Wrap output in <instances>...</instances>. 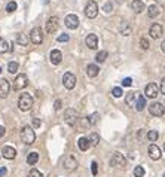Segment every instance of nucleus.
<instances>
[{
  "instance_id": "obj_1",
  "label": "nucleus",
  "mask_w": 165,
  "mask_h": 177,
  "mask_svg": "<svg viewBox=\"0 0 165 177\" xmlns=\"http://www.w3.org/2000/svg\"><path fill=\"white\" fill-rule=\"evenodd\" d=\"M33 103H34V100H33V97H31L28 93L21 94L20 98H18V107H20V110H23V112H28V110L33 107Z\"/></svg>"
},
{
  "instance_id": "obj_2",
  "label": "nucleus",
  "mask_w": 165,
  "mask_h": 177,
  "mask_svg": "<svg viewBox=\"0 0 165 177\" xmlns=\"http://www.w3.org/2000/svg\"><path fill=\"white\" fill-rule=\"evenodd\" d=\"M21 140H23L24 144H33L34 143L36 134H34V130L30 125H24L21 128Z\"/></svg>"
},
{
  "instance_id": "obj_3",
  "label": "nucleus",
  "mask_w": 165,
  "mask_h": 177,
  "mask_svg": "<svg viewBox=\"0 0 165 177\" xmlns=\"http://www.w3.org/2000/svg\"><path fill=\"white\" fill-rule=\"evenodd\" d=\"M77 119H79V113H77L76 109H67V110L64 112V122H66L67 125L74 127L76 122H77Z\"/></svg>"
},
{
  "instance_id": "obj_4",
  "label": "nucleus",
  "mask_w": 165,
  "mask_h": 177,
  "mask_svg": "<svg viewBox=\"0 0 165 177\" xmlns=\"http://www.w3.org/2000/svg\"><path fill=\"white\" fill-rule=\"evenodd\" d=\"M77 165H79V162H77V159H76L73 155L64 156V159H63V167H64V170H67V171H74V170L77 168Z\"/></svg>"
},
{
  "instance_id": "obj_5",
  "label": "nucleus",
  "mask_w": 165,
  "mask_h": 177,
  "mask_svg": "<svg viewBox=\"0 0 165 177\" xmlns=\"http://www.w3.org/2000/svg\"><path fill=\"white\" fill-rule=\"evenodd\" d=\"M85 15L88 18H91V20H94L98 15V5H97V2L89 0V2L86 3V6H85Z\"/></svg>"
},
{
  "instance_id": "obj_6",
  "label": "nucleus",
  "mask_w": 165,
  "mask_h": 177,
  "mask_svg": "<svg viewBox=\"0 0 165 177\" xmlns=\"http://www.w3.org/2000/svg\"><path fill=\"white\" fill-rule=\"evenodd\" d=\"M27 85H28V77H27V74L21 73V74H18V76L15 77V80H14V90H15V91H21V90H24Z\"/></svg>"
},
{
  "instance_id": "obj_7",
  "label": "nucleus",
  "mask_w": 165,
  "mask_h": 177,
  "mask_svg": "<svg viewBox=\"0 0 165 177\" xmlns=\"http://www.w3.org/2000/svg\"><path fill=\"white\" fill-rule=\"evenodd\" d=\"M110 165L112 167H120V168H125V165H126V159H125V156L120 153V152H116V153H113V156H112V159H110Z\"/></svg>"
},
{
  "instance_id": "obj_8",
  "label": "nucleus",
  "mask_w": 165,
  "mask_h": 177,
  "mask_svg": "<svg viewBox=\"0 0 165 177\" xmlns=\"http://www.w3.org/2000/svg\"><path fill=\"white\" fill-rule=\"evenodd\" d=\"M63 85L67 88V90H73V88L76 86V76L73 73H70V71L64 73V76H63Z\"/></svg>"
},
{
  "instance_id": "obj_9",
  "label": "nucleus",
  "mask_w": 165,
  "mask_h": 177,
  "mask_svg": "<svg viewBox=\"0 0 165 177\" xmlns=\"http://www.w3.org/2000/svg\"><path fill=\"white\" fill-rule=\"evenodd\" d=\"M144 94H146V97H149V98H156L158 94H159L158 85L153 83V82H152V83H147L146 88H144Z\"/></svg>"
},
{
  "instance_id": "obj_10",
  "label": "nucleus",
  "mask_w": 165,
  "mask_h": 177,
  "mask_svg": "<svg viewBox=\"0 0 165 177\" xmlns=\"http://www.w3.org/2000/svg\"><path fill=\"white\" fill-rule=\"evenodd\" d=\"M30 40L31 43L34 45H40L43 42V34H42V30L39 27H34L31 31H30Z\"/></svg>"
},
{
  "instance_id": "obj_11",
  "label": "nucleus",
  "mask_w": 165,
  "mask_h": 177,
  "mask_svg": "<svg viewBox=\"0 0 165 177\" xmlns=\"http://www.w3.org/2000/svg\"><path fill=\"white\" fill-rule=\"evenodd\" d=\"M64 23H66V27L70 28V30H76V28L79 27V18H77V15H74V14L67 15L66 20H64Z\"/></svg>"
},
{
  "instance_id": "obj_12",
  "label": "nucleus",
  "mask_w": 165,
  "mask_h": 177,
  "mask_svg": "<svg viewBox=\"0 0 165 177\" xmlns=\"http://www.w3.org/2000/svg\"><path fill=\"white\" fill-rule=\"evenodd\" d=\"M149 112H150V115H153V116H162V115L165 113V107H164V104H161V103H152V104L149 106Z\"/></svg>"
},
{
  "instance_id": "obj_13",
  "label": "nucleus",
  "mask_w": 165,
  "mask_h": 177,
  "mask_svg": "<svg viewBox=\"0 0 165 177\" xmlns=\"http://www.w3.org/2000/svg\"><path fill=\"white\" fill-rule=\"evenodd\" d=\"M57 30H58V17H51L46 21V33L54 34Z\"/></svg>"
},
{
  "instance_id": "obj_14",
  "label": "nucleus",
  "mask_w": 165,
  "mask_h": 177,
  "mask_svg": "<svg viewBox=\"0 0 165 177\" xmlns=\"http://www.w3.org/2000/svg\"><path fill=\"white\" fill-rule=\"evenodd\" d=\"M162 31H164V28H162L161 24H152L150 28H149V34H150L152 39H159L162 36Z\"/></svg>"
},
{
  "instance_id": "obj_15",
  "label": "nucleus",
  "mask_w": 165,
  "mask_h": 177,
  "mask_svg": "<svg viewBox=\"0 0 165 177\" xmlns=\"http://www.w3.org/2000/svg\"><path fill=\"white\" fill-rule=\"evenodd\" d=\"M147 152H149V156L153 159V161H158V159H161V149L155 144V143H152V144H149V147H147Z\"/></svg>"
},
{
  "instance_id": "obj_16",
  "label": "nucleus",
  "mask_w": 165,
  "mask_h": 177,
  "mask_svg": "<svg viewBox=\"0 0 165 177\" xmlns=\"http://www.w3.org/2000/svg\"><path fill=\"white\" fill-rule=\"evenodd\" d=\"M2 156H3L5 159H15L17 150H15L12 146H3V149H2Z\"/></svg>"
},
{
  "instance_id": "obj_17",
  "label": "nucleus",
  "mask_w": 165,
  "mask_h": 177,
  "mask_svg": "<svg viewBox=\"0 0 165 177\" xmlns=\"http://www.w3.org/2000/svg\"><path fill=\"white\" fill-rule=\"evenodd\" d=\"M9 91H11L9 82H8L6 79H2V80H0V97H2V98H6L8 94H9Z\"/></svg>"
},
{
  "instance_id": "obj_18",
  "label": "nucleus",
  "mask_w": 165,
  "mask_h": 177,
  "mask_svg": "<svg viewBox=\"0 0 165 177\" xmlns=\"http://www.w3.org/2000/svg\"><path fill=\"white\" fill-rule=\"evenodd\" d=\"M85 43L89 49H97L98 48V37L97 34H88L85 39Z\"/></svg>"
},
{
  "instance_id": "obj_19",
  "label": "nucleus",
  "mask_w": 165,
  "mask_h": 177,
  "mask_svg": "<svg viewBox=\"0 0 165 177\" xmlns=\"http://www.w3.org/2000/svg\"><path fill=\"white\" fill-rule=\"evenodd\" d=\"M49 60H51V63L55 64V66L60 64L61 60H63V54H61V51H58V49H52L51 54H49Z\"/></svg>"
},
{
  "instance_id": "obj_20",
  "label": "nucleus",
  "mask_w": 165,
  "mask_h": 177,
  "mask_svg": "<svg viewBox=\"0 0 165 177\" xmlns=\"http://www.w3.org/2000/svg\"><path fill=\"white\" fill-rule=\"evenodd\" d=\"M89 121H88V118H79L77 119V122H76V128H77V131H86L88 128H89Z\"/></svg>"
},
{
  "instance_id": "obj_21",
  "label": "nucleus",
  "mask_w": 165,
  "mask_h": 177,
  "mask_svg": "<svg viewBox=\"0 0 165 177\" xmlns=\"http://www.w3.org/2000/svg\"><path fill=\"white\" fill-rule=\"evenodd\" d=\"M144 3H143V0H132L131 2V9L135 12V14H141L144 11Z\"/></svg>"
},
{
  "instance_id": "obj_22",
  "label": "nucleus",
  "mask_w": 165,
  "mask_h": 177,
  "mask_svg": "<svg viewBox=\"0 0 165 177\" xmlns=\"http://www.w3.org/2000/svg\"><path fill=\"white\" fill-rule=\"evenodd\" d=\"M98 73H100V67H98L97 64H88V67H86V74H88L89 77H97Z\"/></svg>"
},
{
  "instance_id": "obj_23",
  "label": "nucleus",
  "mask_w": 165,
  "mask_h": 177,
  "mask_svg": "<svg viewBox=\"0 0 165 177\" xmlns=\"http://www.w3.org/2000/svg\"><path fill=\"white\" fill-rule=\"evenodd\" d=\"M159 14H161V11H159L158 5H150V6L147 8V17H149V18H156Z\"/></svg>"
},
{
  "instance_id": "obj_24",
  "label": "nucleus",
  "mask_w": 165,
  "mask_h": 177,
  "mask_svg": "<svg viewBox=\"0 0 165 177\" xmlns=\"http://www.w3.org/2000/svg\"><path fill=\"white\" fill-rule=\"evenodd\" d=\"M89 146H91V143H89V140L86 138V137H80L79 140H77V147L80 149V150H88L89 149Z\"/></svg>"
},
{
  "instance_id": "obj_25",
  "label": "nucleus",
  "mask_w": 165,
  "mask_h": 177,
  "mask_svg": "<svg viewBox=\"0 0 165 177\" xmlns=\"http://www.w3.org/2000/svg\"><path fill=\"white\" fill-rule=\"evenodd\" d=\"M39 161V153L37 152H30L28 156H27V164L28 165H36Z\"/></svg>"
},
{
  "instance_id": "obj_26",
  "label": "nucleus",
  "mask_w": 165,
  "mask_h": 177,
  "mask_svg": "<svg viewBox=\"0 0 165 177\" xmlns=\"http://www.w3.org/2000/svg\"><path fill=\"white\" fill-rule=\"evenodd\" d=\"M119 31H120V34H123V36H131V33H132V28L129 27V24H126V23H122V24H120V27H119Z\"/></svg>"
},
{
  "instance_id": "obj_27",
  "label": "nucleus",
  "mask_w": 165,
  "mask_h": 177,
  "mask_svg": "<svg viewBox=\"0 0 165 177\" xmlns=\"http://www.w3.org/2000/svg\"><path fill=\"white\" fill-rule=\"evenodd\" d=\"M9 49H12L11 48V45L3 39V37H0V54H6Z\"/></svg>"
},
{
  "instance_id": "obj_28",
  "label": "nucleus",
  "mask_w": 165,
  "mask_h": 177,
  "mask_svg": "<svg viewBox=\"0 0 165 177\" xmlns=\"http://www.w3.org/2000/svg\"><path fill=\"white\" fill-rule=\"evenodd\" d=\"M144 107H146V98H144L143 95H140V97L137 98V103H135V110H137V112H141Z\"/></svg>"
},
{
  "instance_id": "obj_29",
  "label": "nucleus",
  "mask_w": 165,
  "mask_h": 177,
  "mask_svg": "<svg viewBox=\"0 0 165 177\" xmlns=\"http://www.w3.org/2000/svg\"><path fill=\"white\" fill-rule=\"evenodd\" d=\"M18 68H20V66H18L17 61H11V63L8 64V71H9L11 74H15V73L18 71Z\"/></svg>"
},
{
  "instance_id": "obj_30",
  "label": "nucleus",
  "mask_w": 165,
  "mask_h": 177,
  "mask_svg": "<svg viewBox=\"0 0 165 177\" xmlns=\"http://www.w3.org/2000/svg\"><path fill=\"white\" fill-rule=\"evenodd\" d=\"M88 140H89V143H91L92 146H97L98 141H100V135H98L97 133H91L89 137H88Z\"/></svg>"
},
{
  "instance_id": "obj_31",
  "label": "nucleus",
  "mask_w": 165,
  "mask_h": 177,
  "mask_svg": "<svg viewBox=\"0 0 165 177\" xmlns=\"http://www.w3.org/2000/svg\"><path fill=\"white\" fill-rule=\"evenodd\" d=\"M112 95H113L115 98H120V97L123 95V93H122V88H119V86H115L113 90H112Z\"/></svg>"
},
{
  "instance_id": "obj_32",
  "label": "nucleus",
  "mask_w": 165,
  "mask_h": 177,
  "mask_svg": "<svg viewBox=\"0 0 165 177\" xmlns=\"http://www.w3.org/2000/svg\"><path fill=\"white\" fill-rule=\"evenodd\" d=\"M106 58H107V52H106V51H100V52L97 54V57H95L97 63H104Z\"/></svg>"
},
{
  "instance_id": "obj_33",
  "label": "nucleus",
  "mask_w": 165,
  "mask_h": 177,
  "mask_svg": "<svg viewBox=\"0 0 165 177\" xmlns=\"http://www.w3.org/2000/svg\"><path fill=\"white\" fill-rule=\"evenodd\" d=\"M158 137H159V133L155 131V130H152V131L147 133V138H149V141H156Z\"/></svg>"
},
{
  "instance_id": "obj_34",
  "label": "nucleus",
  "mask_w": 165,
  "mask_h": 177,
  "mask_svg": "<svg viewBox=\"0 0 165 177\" xmlns=\"http://www.w3.org/2000/svg\"><path fill=\"white\" fill-rule=\"evenodd\" d=\"M134 176H135V177H143V176H144V168H143L141 165H137V167L134 168Z\"/></svg>"
},
{
  "instance_id": "obj_35",
  "label": "nucleus",
  "mask_w": 165,
  "mask_h": 177,
  "mask_svg": "<svg viewBox=\"0 0 165 177\" xmlns=\"http://www.w3.org/2000/svg\"><path fill=\"white\" fill-rule=\"evenodd\" d=\"M98 118H100V115L95 112V113H92V115H89V116H88V121H89V124H91V125H94V124H97V122H98Z\"/></svg>"
},
{
  "instance_id": "obj_36",
  "label": "nucleus",
  "mask_w": 165,
  "mask_h": 177,
  "mask_svg": "<svg viewBox=\"0 0 165 177\" xmlns=\"http://www.w3.org/2000/svg\"><path fill=\"white\" fill-rule=\"evenodd\" d=\"M15 11H17V2H9L8 6H6V12L12 14V12H15Z\"/></svg>"
},
{
  "instance_id": "obj_37",
  "label": "nucleus",
  "mask_w": 165,
  "mask_h": 177,
  "mask_svg": "<svg viewBox=\"0 0 165 177\" xmlns=\"http://www.w3.org/2000/svg\"><path fill=\"white\" fill-rule=\"evenodd\" d=\"M140 46H141V49L147 51V49L150 48V45H149V40H147V39H144V37H141V39H140Z\"/></svg>"
},
{
  "instance_id": "obj_38",
  "label": "nucleus",
  "mask_w": 165,
  "mask_h": 177,
  "mask_svg": "<svg viewBox=\"0 0 165 177\" xmlns=\"http://www.w3.org/2000/svg\"><path fill=\"white\" fill-rule=\"evenodd\" d=\"M17 42H18L20 45H23V46H24V45H27V42H28V40H27V37H26L24 34H18V37H17Z\"/></svg>"
},
{
  "instance_id": "obj_39",
  "label": "nucleus",
  "mask_w": 165,
  "mask_h": 177,
  "mask_svg": "<svg viewBox=\"0 0 165 177\" xmlns=\"http://www.w3.org/2000/svg\"><path fill=\"white\" fill-rule=\"evenodd\" d=\"M28 177H43L42 176V173L39 171V170H36V168H33L30 173H28Z\"/></svg>"
},
{
  "instance_id": "obj_40",
  "label": "nucleus",
  "mask_w": 165,
  "mask_h": 177,
  "mask_svg": "<svg viewBox=\"0 0 165 177\" xmlns=\"http://www.w3.org/2000/svg\"><path fill=\"white\" fill-rule=\"evenodd\" d=\"M134 98H135V94H134V93H129V94H126V97H125V103L129 104V103L134 101Z\"/></svg>"
},
{
  "instance_id": "obj_41",
  "label": "nucleus",
  "mask_w": 165,
  "mask_h": 177,
  "mask_svg": "<svg viewBox=\"0 0 165 177\" xmlns=\"http://www.w3.org/2000/svg\"><path fill=\"white\" fill-rule=\"evenodd\" d=\"M112 9H113V6H112V3H110V2H107V3L103 6V11H104L106 14H110V12H112Z\"/></svg>"
},
{
  "instance_id": "obj_42",
  "label": "nucleus",
  "mask_w": 165,
  "mask_h": 177,
  "mask_svg": "<svg viewBox=\"0 0 165 177\" xmlns=\"http://www.w3.org/2000/svg\"><path fill=\"white\" fill-rule=\"evenodd\" d=\"M91 173H92L94 176H97V173H98V164H97L95 161L91 164Z\"/></svg>"
},
{
  "instance_id": "obj_43",
  "label": "nucleus",
  "mask_w": 165,
  "mask_h": 177,
  "mask_svg": "<svg viewBox=\"0 0 165 177\" xmlns=\"http://www.w3.org/2000/svg\"><path fill=\"white\" fill-rule=\"evenodd\" d=\"M70 40V36L69 34H61L58 36V42H69Z\"/></svg>"
},
{
  "instance_id": "obj_44",
  "label": "nucleus",
  "mask_w": 165,
  "mask_h": 177,
  "mask_svg": "<svg viewBox=\"0 0 165 177\" xmlns=\"http://www.w3.org/2000/svg\"><path fill=\"white\" fill-rule=\"evenodd\" d=\"M131 83H132V79H131V77H125V79L122 80V86H131Z\"/></svg>"
},
{
  "instance_id": "obj_45",
  "label": "nucleus",
  "mask_w": 165,
  "mask_h": 177,
  "mask_svg": "<svg viewBox=\"0 0 165 177\" xmlns=\"http://www.w3.org/2000/svg\"><path fill=\"white\" fill-rule=\"evenodd\" d=\"M54 109H55V110H60V109H61V100H57V101L54 103Z\"/></svg>"
},
{
  "instance_id": "obj_46",
  "label": "nucleus",
  "mask_w": 165,
  "mask_h": 177,
  "mask_svg": "<svg viewBox=\"0 0 165 177\" xmlns=\"http://www.w3.org/2000/svg\"><path fill=\"white\" fill-rule=\"evenodd\" d=\"M161 93H162V94H165V77L161 80Z\"/></svg>"
},
{
  "instance_id": "obj_47",
  "label": "nucleus",
  "mask_w": 165,
  "mask_h": 177,
  "mask_svg": "<svg viewBox=\"0 0 165 177\" xmlns=\"http://www.w3.org/2000/svg\"><path fill=\"white\" fill-rule=\"evenodd\" d=\"M40 125H42L40 119H34V121H33V127H34V128H39Z\"/></svg>"
},
{
  "instance_id": "obj_48",
  "label": "nucleus",
  "mask_w": 165,
  "mask_h": 177,
  "mask_svg": "<svg viewBox=\"0 0 165 177\" xmlns=\"http://www.w3.org/2000/svg\"><path fill=\"white\" fill-rule=\"evenodd\" d=\"M6 173H8V170H6L5 167H2V168H0V177H3V176H6Z\"/></svg>"
},
{
  "instance_id": "obj_49",
  "label": "nucleus",
  "mask_w": 165,
  "mask_h": 177,
  "mask_svg": "<svg viewBox=\"0 0 165 177\" xmlns=\"http://www.w3.org/2000/svg\"><path fill=\"white\" fill-rule=\"evenodd\" d=\"M5 134H6V130H5V127H2V125H0V138H2Z\"/></svg>"
},
{
  "instance_id": "obj_50",
  "label": "nucleus",
  "mask_w": 165,
  "mask_h": 177,
  "mask_svg": "<svg viewBox=\"0 0 165 177\" xmlns=\"http://www.w3.org/2000/svg\"><path fill=\"white\" fill-rule=\"evenodd\" d=\"M156 3L161 5V6H165V0H156Z\"/></svg>"
},
{
  "instance_id": "obj_51",
  "label": "nucleus",
  "mask_w": 165,
  "mask_h": 177,
  "mask_svg": "<svg viewBox=\"0 0 165 177\" xmlns=\"http://www.w3.org/2000/svg\"><path fill=\"white\" fill-rule=\"evenodd\" d=\"M143 134H144V131H143V130H140V131H138V134H137V137H138V138H141V137H143Z\"/></svg>"
},
{
  "instance_id": "obj_52",
  "label": "nucleus",
  "mask_w": 165,
  "mask_h": 177,
  "mask_svg": "<svg viewBox=\"0 0 165 177\" xmlns=\"http://www.w3.org/2000/svg\"><path fill=\"white\" fill-rule=\"evenodd\" d=\"M161 49H162V52H165V40L162 42V45H161Z\"/></svg>"
},
{
  "instance_id": "obj_53",
  "label": "nucleus",
  "mask_w": 165,
  "mask_h": 177,
  "mask_svg": "<svg viewBox=\"0 0 165 177\" xmlns=\"http://www.w3.org/2000/svg\"><path fill=\"white\" fill-rule=\"evenodd\" d=\"M0 73H2V67H0Z\"/></svg>"
},
{
  "instance_id": "obj_54",
  "label": "nucleus",
  "mask_w": 165,
  "mask_h": 177,
  "mask_svg": "<svg viewBox=\"0 0 165 177\" xmlns=\"http://www.w3.org/2000/svg\"><path fill=\"white\" fill-rule=\"evenodd\" d=\"M162 177H165V173H164V176H162Z\"/></svg>"
},
{
  "instance_id": "obj_55",
  "label": "nucleus",
  "mask_w": 165,
  "mask_h": 177,
  "mask_svg": "<svg viewBox=\"0 0 165 177\" xmlns=\"http://www.w3.org/2000/svg\"><path fill=\"white\" fill-rule=\"evenodd\" d=\"M164 150H165V144H164Z\"/></svg>"
}]
</instances>
